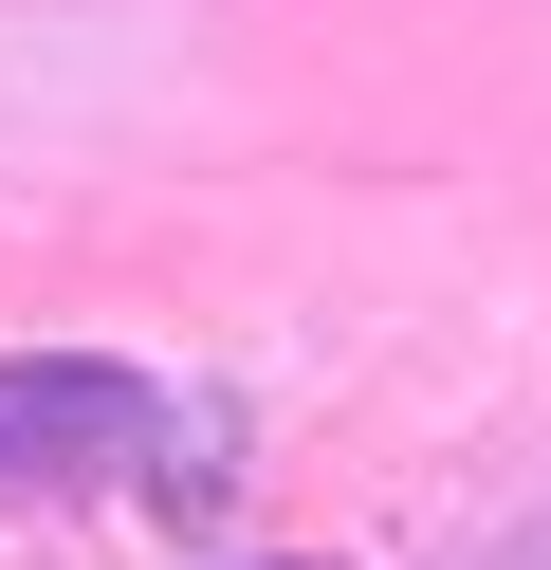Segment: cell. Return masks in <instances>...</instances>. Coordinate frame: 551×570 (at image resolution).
<instances>
[{
  "mask_svg": "<svg viewBox=\"0 0 551 570\" xmlns=\"http://www.w3.org/2000/svg\"><path fill=\"white\" fill-rule=\"evenodd\" d=\"M184 460V405L129 350H0V497H129Z\"/></svg>",
  "mask_w": 551,
  "mask_h": 570,
  "instance_id": "6da1fadb",
  "label": "cell"
}]
</instances>
